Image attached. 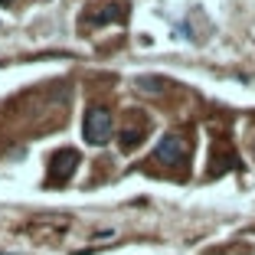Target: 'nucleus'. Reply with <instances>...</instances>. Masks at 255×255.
<instances>
[{"label": "nucleus", "instance_id": "obj_1", "mask_svg": "<svg viewBox=\"0 0 255 255\" xmlns=\"http://www.w3.org/2000/svg\"><path fill=\"white\" fill-rule=\"evenodd\" d=\"M82 137L89 144H105L112 137V112L105 108H89L85 112V125H82Z\"/></svg>", "mask_w": 255, "mask_h": 255}, {"label": "nucleus", "instance_id": "obj_2", "mask_svg": "<svg viewBox=\"0 0 255 255\" xmlns=\"http://www.w3.org/2000/svg\"><path fill=\"white\" fill-rule=\"evenodd\" d=\"M82 20H89L92 26H105V23H125L128 20V3L125 0H105L92 7L89 13H82Z\"/></svg>", "mask_w": 255, "mask_h": 255}, {"label": "nucleus", "instance_id": "obj_3", "mask_svg": "<svg viewBox=\"0 0 255 255\" xmlns=\"http://www.w3.org/2000/svg\"><path fill=\"white\" fill-rule=\"evenodd\" d=\"M154 157L160 160L164 167H177L187 160V141L180 134H164L157 141V150H154Z\"/></svg>", "mask_w": 255, "mask_h": 255}, {"label": "nucleus", "instance_id": "obj_4", "mask_svg": "<svg viewBox=\"0 0 255 255\" xmlns=\"http://www.w3.org/2000/svg\"><path fill=\"white\" fill-rule=\"evenodd\" d=\"M75 167H79V150L66 147V150H59V154L53 157V164H49V177H53V180H59V183H66L69 177H72Z\"/></svg>", "mask_w": 255, "mask_h": 255}, {"label": "nucleus", "instance_id": "obj_5", "mask_svg": "<svg viewBox=\"0 0 255 255\" xmlns=\"http://www.w3.org/2000/svg\"><path fill=\"white\" fill-rule=\"evenodd\" d=\"M144 141V128H128L125 134H121V147L125 150H131L134 144H141Z\"/></svg>", "mask_w": 255, "mask_h": 255}, {"label": "nucleus", "instance_id": "obj_6", "mask_svg": "<svg viewBox=\"0 0 255 255\" xmlns=\"http://www.w3.org/2000/svg\"><path fill=\"white\" fill-rule=\"evenodd\" d=\"M137 89H164V79H137Z\"/></svg>", "mask_w": 255, "mask_h": 255}, {"label": "nucleus", "instance_id": "obj_7", "mask_svg": "<svg viewBox=\"0 0 255 255\" xmlns=\"http://www.w3.org/2000/svg\"><path fill=\"white\" fill-rule=\"evenodd\" d=\"M10 3H13V0H0V7H10Z\"/></svg>", "mask_w": 255, "mask_h": 255}]
</instances>
